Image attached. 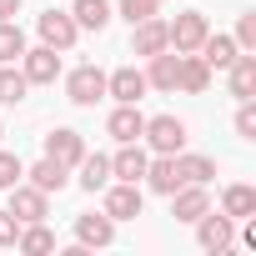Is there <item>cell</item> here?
<instances>
[{
	"mask_svg": "<svg viewBox=\"0 0 256 256\" xmlns=\"http://www.w3.org/2000/svg\"><path fill=\"white\" fill-rule=\"evenodd\" d=\"M146 151H141V141H120V151L110 156V181H141L146 176Z\"/></svg>",
	"mask_w": 256,
	"mask_h": 256,
	"instance_id": "cell-11",
	"label": "cell"
},
{
	"mask_svg": "<svg viewBox=\"0 0 256 256\" xmlns=\"http://www.w3.org/2000/svg\"><path fill=\"white\" fill-rule=\"evenodd\" d=\"M46 156H50V161H60L66 171H76V161L86 156V136H80V131H70V126H56V131L46 136Z\"/></svg>",
	"mask_w": 256,
	"mask_h": 256,
	"instance_id": "cell-9",
	"label": "cell"
},
{
	"mask_svg": "<svg viewBox=\"0 0 256 256\" xmlns=\"http://www.w3.org/2000/svg\"><path fill=\"white\" fill-rule=\"evenodd\" d=\"M70 20H76L80 30H106V26H110V6H106V0H76V6H70Z\"/></svg>",
	"mask_w": 256,
	"mask_h": 256,
	"instance_id": "cell-24",
	"label": "cell"
},
{
	"mask_svg": "<svg viewBox=\"0 0 256 256\" xmlns=\"http://www.w3.org/2000/svg\"><path fill=\"white\" fill-rule=\"evenodd\" d=\"M141 141H151L156 156H181L186 151V120L181 116H151L146 131H141Z\"/></svg>",
	"mask_w": 256,
	"mask_h": 256,
	"instance_id": "cell-1",
	"label": "cell"
},
{
	"mask_svg": "<svg viewBox=\"0 0 256 256\" xmlns=\"http://www.w3.org/2000/svg\"><path fill=\"white\" fill-rule=\"evenodd\" d=\"M20 16V0H0V20H16Z\"/></svg>",
	"mask_w": 256,
	"mask_h": 256,
	"instance_id": "cell-34",
	"label": "cell"
},
{
	"mask_svg": "<svg viewBox=\"0 0 256 256\" xmlns=\"http://www.w3.org/2000/svg\"><path fill=\"white\" fill-rule=\"evenodd\" d=\"M36 30H40V46H50V50H70L76 36H80V26L70 20V10H46L36 20Z\"/></svg>",
	"mask_w": 256,
	"mask_h": 256,
	"instance_id": "cell-6",
	"label": "cell"
},
{
	"mask_svg": "<svg viewBox=\"0 0 256 256\" xmlns=\"http://www.w3.org/2000/svg\"><path fill=\"white\" fill-rule=\"evenodd\" d=\"M236 50H256V16H241V26H236Z\"/></svg>",
	"mask_w": 256,
	"mask_h": 256,
	"instance_id": "cell-32",
	"label": "cell"
},
{
	"mask_svg": "<svg viewBox=\"0 0 256 256\" xmlns=\"http://www.w3.org/2000/svg\"><path fill=\"white\" fill-rule=\"evenodd\" d=\"M146 60H151V70H146V86H156V90H176L181 56H176V50H156V56H146Z\"/></svg>",
	"mask_w": 256,
	"mask_h": 256,
	"instance_id": "cell-18",
	"label": "cell"
},
{
	"mask_svg": "<svg viewBox=\"0 0 256 256\" xmlns=\"http://www.w3.org/2000/svg\"><path fill=\"white\" fill-rule=\"evenodd\" d=\"M16 236H20V221L10 211H0V246H16Z\"/></svg>",
	"mask_w": 256,
	"mask_h": 256,
	"instance_id": "cell-33",
	"label": "cell"
},
{
	"mask_svg": "<svg viewBox=\"0 0 256 256\" xmlns=\"http://www.w3.org/2000/svg\"><path fill=\"white\" fill-rule=\"evenodd\" d=\"M196 56H201V60H206L211 70H226V66H231V60H236L241 50H236V40H231V36H206Z\"/></svg>",
	"mask_w": 256,
	"mask_h": 256,
	"instance_id": "cell-23",
	"label": "cell"
},
{
	"mask_svg": "<svg viewBox=\"0 0 256 256\" xmlns=\"http://www.w3.org/2000/svg\"><path fill=\"white\" fill-rule=\"evenodd\" d=\"M26 56V30L16 20H0V66H16Z\"/></svg>",
	"mask_w": 256,
	"mask_h": 256,
	"instance_id": "cell-26",
	"label": "cell"
},
{
	"mask_svg": "<svg viewBox=\"0 0 256 256\" xmlns=\"http://www.w3.org/2000/svg\"><path fill=\"white\" fill-rule=\"evenodd\" d=\"M236 136L241 141H256V96L241 100V110H236Z\"/></svg>",
	"mask_w": 256,
	"mask_h": 256,
	"instance_id": "cell-30",
	"label": "cell"
},
{
	"mask_svg": "<svg viewBox=\"0 0 256 256\" xmlns=\"http://www.w3.org/2000/svg\"><path fill=\"white\" fill-rule=\"evenodd\" d=\"M141 206H146L141 181H110V186H106V201H100V211H106L110 221H136Z\"/></svg>",
	"mask_w": 256,
	"mask_h": 256,
	"instance_id": "cell-3",
	"label": "cell"
},
{
	"mask_svg": "<svg viewBox=\"0 0 256 256\" xmlns=\"http://www.w3.org/2000/svg\"><path fill=\"white\" fill-rule=\"evenodd\" d=\"M26 90H30L26 70H16V66H0V106H20V100H26Z\"/></svg>",
	"mask_w": 256,
	"mask_h": 256,
	"instance_id": "cell-27",
	"label": "cell"
},
{
	"mask_svg": "<svg viewBox=\"0 0 256 256\" xmlns=\"http://www.w3.org/2000/svg\"><path fill=\"white\" fill-rule=\"evenodd\" d=\"M16 181H26V166H20V156H16V151H0V191H10Z\"/></svg>",
	"mask_w": 256,
	"mask_h": 256,
	"instance_id": "cell-29",
	"label": "cell"
},
{
	"mask_svg": "<svg viewBox=\"0 0 256 256\" xmlns=\"http://www.w3.org/2000/svg\"><path fill=\"white\" fill-rule=\"evenodd\" d=\"M196 241H201L206 251H231L236 221H231L226 211H201V216H196Z\"/></svg>",
	"mask_w": 256,
	"mask_h": 256,
	"instance_id": "cell-5",
	"label": "cell"
},
{
	"mask_svg": "<svg viewBox=\"0 0 256 256\" xmlns=\"http://www.w3.org/2000/svg\"><path fill=\"white\" fill-rule=\"evenodd\" d=\"M201 211H211V196H206V186L186 181L181 191H171V216H176V221H196Z\"/></svg>",
	"mask_w": 256,
	"mask_h": 256,
	"instance_id": "cell-14",
	"label": "cell"
},
{
	"mask_svg": "<svg viewBox=\"0 0 256 256\" xmlns=\"http://www.w3.org/2000/svg\"><path fill=\"white\" fill-rule=\"evenodd\" d=\"M66 96H70L76 106L106 100V70H100V66H76V70L66 76Z\"/></svg>",
	"mask_w": 256,
	"mask_h": 256,
	"instance_id": "cell-4",
	"label": "cell"
},
{
	"mask_svg": "<svg viewBox=\"0 0 256 256\" xmlns=\"http://www.w3.org/2000/svg\"><path fill=\"white\" fill-rule=\"evenodd\" d=\"M146 90H151V86H146V70H136V66H120V70L106 76V96L120 100V106H136Z\"/></svg>",
	"mask_w": 256,
	"mask_h": 256,
	"instance_id": "cell-8",
	"label": "cell"
},
{
	"mask_svg": "<svg viewBox=\"0 0 256 256\" xmlns=\"http://www.w3.org/2000/svg\"><path fill=\"white\" fill-rule=\"evenodd\" d=\"M6 211H10L20 226H26V221H46V191H36V186H20V181H16V186H10V206H6Z\"/></svg>",
	"mask_w": 256,
	"mask_h": 256,
	"instance_id": "cell-12",
	"label": "cell"
},
{
	"mask_svg": "<svg viewBox=\"0 0 256 256\" xmlns=\"http://www.w3.org/2000/svg\"><path fill=\"white\" fill-rule=\"evenodd\" d=\"M106 131H110L116 141H141V131H146L141 106H120V100H116V110H110V120H106Z\"/></svg>",
	"mask_w": 256,
	"mask_h": 256,
	"instance_id": "cell-15",
	"label": "cell"
},
{
	"mask_svg": "<svg viewBox=\"0 0 256 256\" xmlns=\"http://www.w3.org/2000/svg\"><path fill=\"white\" fill-rule=\"evenodd\" d=\"M176 166H181V176L196 181V186H206V181L216 176V161H211V156H176Z\"/></svg>",
	"mask_w": 256,
	"mask_h": 256,
	"instance_id": "cell-28",
	"label": "cell"
},
{
	"mask_svg": "<svg viewBox=\"0 0 256 256\" xmlns=\"http://www.w3.org/2000/svg\"><path fill=\"white\" fill-rule=\"evenodd\" d=\"M226 76H231V96H236V100H251V96H256V50H241V56L226 66Z\"/></svg>",
	"mask_w": 256,
	"mask_h": 256,
	"instance_id": "cell-16",
	"label": "cell"
},
{
	"mask_svg": "<svg viewBox=\"0 0 256 256\" xmlns=\"http://www.w3.org/2000/svg\"><path fill=\"white\" fill-rule=\"evenodd\" d=\"M16 246H20L26 256H46V251H56V231H50L46 221H26L20 236H16Z\"/></svg>",
	"mask_w": 256,
	"mask_h": 256,
	"instance_id": "cell-22",
	"label": "cell"
},
{
	"mask_svg": "<svg viewBox=\"0 0 256 256\" xmlns=\"http://www.w3.org/2000/svg\"><path fill=\"white\" fill-rule=\"evenodd\" d=\"M211 86V66L191 50V56H181V76H176V90H186V96H201Z\"/></svg>",
	"mask_w": 256,
	"mask_h": 256,
	"instance_id": "cell-19",
	"label": "cell"
},
{
	"mask_svg": "<svg viewBox=\"0 0 256 256\" xmlns=\"http://www.w3.org/2000/svg\"><path fill=\"white\" fill-rule=\"evenodd\" d=\"M0 136H6V131H0Z\"/></svg>",
	"mask_w": 256,
	"mask_h": 256,
	"instance_id": "cell-36",
	"label": "cell"
},
{
	"mask_svg": "<svg viewBox=\"0 0 256 256\" xmlns=\"http://www.w3.org/2000/svg\"><path fill=\"white\" fill-rule=\"evenodd\" d=\"M76 241L90 251V246H110L116 241V221L100 211V216H76Z\"/></svg>",
	"mask_w": 256,
	"mask_h": 256,
	"instance_id": "cell-17",
	"label": "cell"
},
{
	"mask_svg": "<svg viewBox=\"0 0 256 256\" xmlns=\"http://www.w3.org/2000/svg\"><path fill=\"white\" fill-rule=\"evenodd\" d=\"M221 211H226L231 221H246V216H256V186H226V196H221Z\"/></svg>",
	"mask_w": 256,
	"mask_h": 256,
	"instance_id": "cell-25",
	"label": "cell"
},
{
	"mask_svg": "<svg viewBox=\"0 0 256 256\" xmlns=\"http://www.w3.org/2000/svg\"><path fill=\"white\" fill-rule=\"evenodd\" d=\"M120 16H126V20L136 26V20H146V16H156V0H120Z\"/></svg>",
	"mask_w": 256,
	"mask_h": 256,
	"instance_id": "cell-31",
	"label": "cell"
},
{
	"mask_svg": "<svg viewBox=\"0 0 256 256\" xmlns=\"http://www.w3.org/2000/svg\"><path fill=\"white\" fill-rule=\"evenodd\" d=\"M131 50H136V56H156V50H171V40H166V26H161L156 16L136 20V26H131Z\"/></svg>",
	"mask_w": 256,
	"mask_h": 256,
	"instance_id": "cell-13",
	"label": "cell"
},
{
	"mask_svg": "<svg viewBox=\"0 0 256 256\" xmlns=\"http://www.w3.org/2000/svg\"><path fill=\"white\" fill-rule=\"evenodd\" d=\"M211 36V26H206V16L201 10H181L171 26H166V40H171V50L176 56H191V50H201V40Z\"/></svg>",
	"mask_w": 256,
	"mask_h": 256,
	"instance_id": "cell-2",
	"label": "cell"
},
{
	"mask_svg": "<svg viewBox=\"0 0 256 256\" xmlns=\"http://www.w3.org/2000/svg\"><path fill=\"white\" fill-rule=\"evenodd\" d=\"M156 6H161V0H156Z\"/></svg>",
	"mask_w": 256,
	"mask_h": 256,
	"instance_id": "cell-35",
	"label": "cell"
},
{
	"mask_svg": "<svg viewBox=\"0 0 256 256\" xmlns=\"http://www.w3.org/2000/svg\"><path fill=\"white\" fill-rule=\"evenodd\" d=\"M76 171H80V191H90V196L110 186V156H90V151H86V156L76 161Z\"/></svg>",
	"mask_w": 256,
	"mask_h": 256,
	"instance_id": "cell-20",
	"label": "cell"
},
{
	"mask_svg": "<svg viewBox=\"0 0 256 256\" xmlns=\"http://www.w3.org/2000/svg\"><path fill=\"white\" fill-rule=\"evenodd\" d=\"M20 70H26V80L30 86H56V76H60V50H50V46H26V56H20Z\"/></svg>",
	"mask_w": 256,
	"mask_h": 256,
	"instance_id": "cell-7",
	"label": "cell"
},
{
	"mask_svg": "<svg viewBox=\"0 0 256 256\" xmlns=\"http://www.w3.org/2000/svg\"><path fill=\"white\" fill-rule=\"evenodd\" d=\"M156 196H171V191H181L186 186V176H181V166H176V156H156V161H146V176H141Z\"/></svg>",
	"mask_w": 256,
	"mask_h": 256,
	"instance_id": "cell-10",
	"label": "cell"
},
{
	"mask_svg": "<svg viewBox=\"0 0 256 256\" xmlns=\"http://www.w3.org/2000/svg\"><path fill=\"white\" fill-rule=\"evenodd\" d=\"M26 176H30V186H36V191H46V196H50V191H66V181H70V171H66L60 161H50V156H46V161H36Z\"/></svg>",
	"mask_w": 256,
	"mask_h": 256,
	"instance_id": "cell-21",
	"label": "cell"
}]
</instances>
